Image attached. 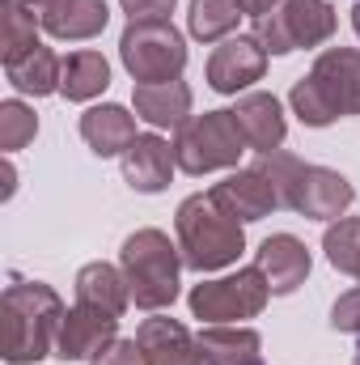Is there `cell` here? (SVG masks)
Returning a JSON list of instances; mask_svg holds the SVG:
<instances>
[{
	"instance_id": "6da1fadb",
	"label": "cell",
	"mask_w": 360,
	"mask_h": 365,
	"mask_svg": "<svg viewBox=\"0 0 360 365\" xmlns=\"http://www.w3.org/2000/svg\"><path fill=\"white\" fill-rule=\"evenodd\" d=\"M64 314L68 310L55 297V289H47L38 280L9 284L4 289V361L26 365L47 357L60 340Z\"/></svg>"
},
{
	"instance_id": "7a4b0ae2",
	"label": "cell",
	"mask_w": 360,
	"mask_h": 365,
	"mask_svg": "<svg viewBox=\"0 0 360 365\" xmlns=\"http://www.w3.org/2000/svg\"><path fill=\"white\" fill-rule=\"evenodd\" d=\"M255 170L268 175V182L275 187V195H280V208H292V212L318 217V221L339 217L352 204V195H356L352 182L344 179V175L322 170V166H305V162H297L292 153H280V149L259 153Z\"/></svg>"
},
{
	"instance_id": "3957f363",
	"label": "cell",
	"mask_w": 360,
	"mask_h": 365,
	"mask_svg": "<svg viewBox=\"0 0 360 365\" xmlns=\"http://www.w3.org/2000/svg\"><path fill=\"white\" fill-rule=\"evenodd\" d=\"M292 110L309 128H327L331 119L360 115V51L352 47L322 51L314 73L292 86Z\"/></svg>"
},
{
	"instance_id": "277c9868",
	"label": "cell",
	"mask_w": 360,
	"mask_h": 365,
	"mask_svg": "<svg viewBox=\"0 0 360 365\" xmlns=\"http://www.w3.org/2000/svg\"><path fill=\"white\" fill-rule=\"evenodd\" d=\"M242 221L221 212L212 195H191L179 208V251L191 272H216L242 255Z\"/></svg>"
},
{
	"instance_id": "5b68a950",
	"label": "cell",
	"mask_w": 360,
	"mask_h": 365,
	"mask_svg": "<svg viewBox=\"0 0 360 365\" xmlns=\"http://www.w3.org/2000/svg\"><path fill=\"white\" fill-rule=\"evenodd\" d=\"M123 276L140 310H166L179 297V247L162 230H140L123 242Z\"/></svg>"
},
{
	"instance_id": "8992f818",
	"label": "cell",
	"mask_w": 360,
	"mask_h": 365,
	"mask_svg": "<svg viewBox=\"0 0 360 365\" xmlns=\"http://www.w3.org/2000/svg\"><path fill=\"white\" fill-rule=\"evenodd\" d=\"M246 153V136L233 119V110H208L199 119H186L174 136V162L186 175H212L238 166Z\"/></svg>"
},
{
	"instance_id": "52a82bcc",
	"label": "cell",
	"mask_w": 360,
	"mask_h": 365,
	"mask_svg": "<svg viewBox=\"0 0 360 365\" xmlns=\"http://www.w3.org/2000/svg\"><path fill=\"white\" fill-rule=\"evenodd\" d=\"M119 56L127 73L136 77V86L179 81L182 64H186V43L170 21H132L119 38Z\"/></svg>"
},
{
	"instance_id": "ba28073f",
	"label": "cell",
	"mask_w": 360,
	"mask_h": 365,
	"mask_svg": "<svg viewBox=\"0 0 360 365\" xmlns=\"http://www.w3.org/2000/svg\"><path fill=\"white\" fill-rule=\"evenodd\" d=\"M335 34V9L327 0H284L275 13L259 17L255 38L271 56H288L297 47H318Z\"/></svg>"
},
{
	"instance_id": "9c48e42d",
	"label": "cell",
	"mask_w": 360,
	"mask_h": 365,
	"mask_svg": "<svg viewBox=\"0 0 360 365\" xmlns=\"http://www.w3.org/2000/svg\"><path fill=\"white\" fill-rule=\"evenodd\" d=\"M271 284L259 268H242V272L225 276V280H208L191 293V310L195 319L208 323H238V319H255L268 302Z\"/></svg>"
},
{
	"instance_id": "30bf717a",
	"label": "cell",
	"mask_w": 360,
	"mask_h": 365,
	"mask_svg": "<svg viewBox=\"0 0 360 365\" xmlns=\"http://www.w3.org/2000/svg\"><path fill=\"white\" fill-rule=\"evenodd\" d=\"M268 68V47L255 38V34H238V38H225L212 60H208V86L216 93H238L246 90L250 81H259Z\"/></svg>"
},
{
	"instance_id": "8fae6325",
	"label": "cell",
	"mask_w": 360,
	"mask_h": 365,
	"mask_svg": "<svg viewBox=\"0 0 360 365\" xmlns=\"http://www.w3.org/2000/svg\"><path fill=\"white\" fill-rule=\"evenodd\" d=\"M115 331H119V319L106 314V310H93V306H81L64 314L60 323V340H55V357L64 361H85V357H97L106 344H115Z\"/></svg>"
},
{
	"instance_id": "7c38bea8",
	"label": "cell",
	"mask_w": 360,
	"mask_h": 365,
	"mask_svg": "<svg viewBox=\"0 0 360 365\" xmlns=\"http://www.w3.org/2000/svg\"><path fill=\"white\" fill-rule=\"evenodd\" d=\"M55 38H93L106 30L110 9L106 0H21Z\"/></svg>"
},
{
	"instance_id": "4fadbf2b",
	"label": "cell",
	"mask_w": 360,
	"mask_h": 365,
	"mask_svg": "<svg viewBox=\"0 0 360 365\" xmlns=\"http://www.w3.org/2000/svg\"><path fill=\"white\" fill-rule=\"evenodd\" d=\"M208 195L233 221H259V217H268L271 208H280V195H275V187L268 182L263 170H238L225 182H216Z\"/></svg>"
},
{
	"instance_id": "5bb4252c",
	"label": "cell",
	"mask_w": 360,
	"mask_h": 365,
	"mask_svg": "<svg viewBox=\"0 0 360 365\" xmlns=\"http://www.w3.org/2000/svg\"><path fill=\"white\" fill-rule=\"evenodd\" d=\"M136 349L144 365H199V344L174 319H149L136 331Z\"/></svg>"
},
{
	"instance_id": "9a60e30c",
	"label": "cell",
	"mask_w": 360,
	"mask_h": 365,
	"mask_svg": "<svg viewBox=\"0 0 360 365\" xmlns=\"http://www.w3.org/2000/svg\"><path fill=\"white\" fill-rule=\"evenodd\" d=\"M255 268L268 276L271 293H292L309 276V251L292 234H271V238H263V247H259V264Z\"/></svg>"
},
{
	"instance_id": "2e32d148",
	"label": "cell",
	"mask_w": 360,
	"mask_h": 365,
	"mask_svg": "<svg viewBox=\"0 0 360 365\" xmlns=\"http://www.w3.org/2000/svg\"><path fill=\"white\" fill-rule=\"evenodd\" d=\"M81 136L97 158H115V153H127L140 132H136V119L123 106L106 102V106H90L81 115Z\"/></svg>"
},
{
	"instance_id": "e0dca14e",
	"label": "cell",
	"mask_w": 360,
	"mask_h": 365,
	"mask_svg": "<svg viewBox=\"0 0 360 365\" xmlns=\"http://www.w3.org/2000/svg\"><path fill=\"white\" fill-rule=\"evenodd\" d=\"M174 166V145H166L162 136H136L132 149L123 153V179L136 191H162Z\"/></svg>"
},
{
	"instance_id": "ac0fdd59",
	"label": "cell",
	"mask_w": 360,
	"mask_h": 365,
	"mask_svg": "<svg viewBox=\"0 0 360 365\" xmlns=\"http://www.w3.org/2000/svg\"><path fill=\"white\" fill-rule=\"evenodd\" d=\"M233 119H238V128H242L250 149H259V153L280 149V140H284V110H280V102L271 93H246L233 106Z\"/></svg>"
},
{
	"instance_id": "d6986e66",
	"label": "cell",
	"mask_w": 360,
	"mask_h": 365,
	"mask_svg": "<svg viewBox=\"0 0 360 365\" xmlns=\"http://www.w3.org/2000/svg\"><path fill=\"white\" fill-rule=\"evenodd\" d=\"M191 115V90L182 81H153L136 86V119L153 128H182Z\"/></svg>"
},
{
	"instance_id": "ffe728a7",
	"label": "cell",
	"mask_w": 360,
	"mask_h": 365,
	"mask_svg": "<svg viewBox=\"0 0 360 365\" xmlns=\"http://www.w3.org/2000/svg\"><path fill=\"white\" fill-rule=\"evenodd\" d=\"M199 361L203 365H259V331L250 327H208L199 331Z\"/></svg>"
},
{
	"instance_id": "44dd1931",
	"label": "cell",
	"mask_w": 360,
	"mask_h": 365,
	"mask_svg": "<svg viewBox=\"0 0 360 365\" xmlns=\"http://www.w3.org/2000/svg\"><path fill=\"white\" fill-rule=\"evenodd\" d=\"M77 302L119 319L127 310V302H132L127 276H119V268H110V264H85L77 272Z\"/></svg>"
},
{
	"instance_id": "7402d4cb",
	"label": "cell",
	"mask_w": 360,
	"mask_h": 365,
	"mask_svg": "<svg viewBox=\"0 0 360 365\" xmlns=\"http://www.w3.org/2000/svg\"><path fill=\"white\" fill-rule=\"evenodd\" d=\"M4 73H9V81L17 86L21 93H34V98H43V93L60 90V73H64V60H55V51L51 47H34V51H26L21 60H13V64H4Z\"/></svg>"
},
{
	"instance_id": "603a6c76",
	"label": "cell",
	"mask_w": 360,
	"mask_h": 365,
	"mask_svg": "<svg viewBox=\"0 0 360 365\" xmlns=\"http://www.w3.org/2000/svg\"><path fill=\"white\" fill-rule=\"evenodd\" d=\"M110 86V64L102 60V51H73L64 60V73H60V90L73 102H90Z\"/></svg>"
},
{
	"instance_id": "cb8c5ba5",
	"label": "cell",
	"mask_w": 360,
	"mask_h": 365,
	"mask_svg": "<svg viewBox=\"0 0 360 365\" xmlns=\"http://www.w3.org/2000/svg\"><path fill=\"white\" fill-rule=\"evenodd\" d=\"M34 21H38V17L26 13L21 0H4V4H0V60H4V64H13V60H21L26 51L38 47Z\"/></svg>"
},
{
	"instance_id": "d4e9b609",
	"label": "cell",
	"mask_w": 360,
	"mask_h": 365,
	"mask_svg": "<svg viewBox=\"0 0 360 365\" xmlns=\"http://www.w3.org/2000/svg\"><path fill=\"white\" fill-rule=\"evenodd\" d=\"M242 21V4L238 0H191V34L203 43H216L225 34H233Z\"/></svg>"
},
{
	"instance_id": "484cf974",
	"label": "cell",
	"mask_w": 360,
	"mask_h": 365,
	"mask_svg": "<svg viewBox=\"0 0 360 365\" xmlns=\"http://www.w3.org/2000/svg\"><path fill=\"white\" fill-rule=\"evenodd\" d=\"M322 247H327V259L339 272H348L360 280V217H348V221L331 225L327 238H322Z\"/></svg>"
},
{
	"instance_id": "4316f807",
	"label": "cell",
	"mask_w": 360,
	"mask_h": 365,
	"mask_svg": "<svg viewBox=\"0 0 360 365\" xmlns=\"http://www.w3.org/2000/svg\"><path fill=\"white\" fill-rule=\"evenodd\" d=\"M34 132H38L34 110H26L21 102H0V149L4 153H17L26 140H34Z\"/></svg>"
},
{
	"instance_id": "83f0119b",
	"label": "cell",
	"mask_w": 360,
	"mask_h": 365,
	"mask_svg": "<svg viewBox=\"0 0 360 365\" xmlns=\"http://www.w3.org/2000/svg\"><path fill=\"white\" fill-rule=\"evenodd\" d=\"M331 327H335V331H352V336H360V289L344 293V297L335 302V310H331Z\"/></svg>"
},
{
	"instance_id": "f1b7e54d",
	"label": "cell",
	"mask_w": 360,
	"mask_h": 365,
	"mask_svg": "<svg viewBox=\"0 0 360 365\" xmlns=\"http://www.w3.org/2000/svg\"><path fill=\"white\" fill-rule=\"evenodd\" d=\"M123 13L132 21H170L174 0H123Z\"/></svg>"
},
{
	"instance_id": "f546056e",
	"label": "cell",
	"mask_w": 360,
	"mask_h": 365,
	"mask_svg": "<svg viewBox=\"0 0 360 365\" xmlns=\"http://www.w3.org/2000/svg\"><path fill=\"white\" fill-rule=\"evenodd\" d=\"M93 365H144L140 361V349H136V340H115V344H106Z\"/></svg>"
},
{
	"instance_id": "4dcf8cb0",
	"label": "cell",
	"mask_w": 360,
	"mask_h": 365,
	"mask_svg": "<svg viewBox=\"0 0 360 365\" xmlns=\"http://www.w3.org/2000/svg\"><path fill=\"white\" fill-rule=\"evenodd\" d=\"M238 4H242V13H250V17L259 21V17H268V13H275V9H280L284 0H238Z\"/></svg>"
},
{
	"instance_id": "1f68e13d",
	"label": "cell",
	"mask_w": 360,
	"mask_h": 365,
	"mask_svg": "<svg viewBox=\"0 0 360 365\" xmlns=\"http://www.w3.org/2000/svg\"><path fill=\"white\" fill-rule=\"evenodd\" d=\"M352 21H356V30H360V4H356V13H352Z\"/></svg>"
}]
</instances>
